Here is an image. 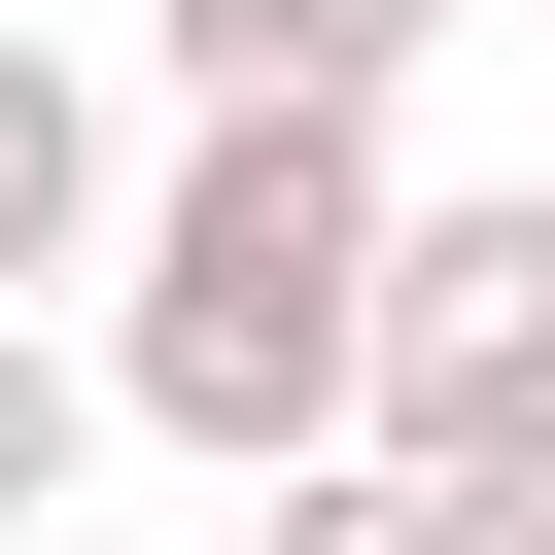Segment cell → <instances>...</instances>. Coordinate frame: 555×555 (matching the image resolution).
<instances>
[{
    "label": "cell",
    "mask_w": 555,
    "mask_h": 555,
    "mask_svg": "<svg viewBox=\"0 0 555 555\" xmlns=\"http://www.w3.org/2000/svg\"><path fill=\"white\" fill-rule=\"evenodd\" d=\"M243 555H486V520H451L416 451H312V486H243Z\"/></svg>",
    "instance_id": "obj_5"
},
{
    "label": "cell",
    "mask_w": 555,
    "mask_h": 555,
    "mask_svg": "<svg viewBox=\"0 0 555 555\" xmlns=\"http://www.w3.org/2000/svg\"><path fill=\"white\" fill-rule=\"evenodd\" d=\"M382 243H416L382 104H243V139H173V208H139V278H104L139 451H208V486L382 451Z\"/></svg>",
    "instance_id": "obj_1"
},
{
    "label": "cell",
    "mask_w": 555,
    "mask_h": 555,
    "mask_svg": "<svg viewBox=\"0 0 555 555\" xmlns=\"http://www.w3.org/2000/svg\"><path fill=\"white\" fill-rule=\"evenodd\" d=\"M104 416H139V382H104V347H35V312H0V555H35V520H69V451H104Z\"/></svg>",
    "instance_id": "obj_6"
},
{
    "label": "cell",
    "mask_w": 555,
    "mask_h": 555,
    "mask_svg": "<svg viewBox=\"0 0 555 555\" xmlns=\"http://www.w3.org/2000/svg\"><path fill=\"white\" fill-rule=\"evenodd\" d=\"M555 416V173H451L416 243H382V451L451 486V451H520Z\"/></svg>",
    "instance_id": "obj_2"
},
{
    "label": "cell",
    "mask_w": 555,
    "mask_h": 555,
    "mask_svg": "<svg viewBox=\"0 0 555 555\" xmlns=\"http://www.w3.org/2000/svg\"><path fill=\"white\" fill-rule=\"evenodd\" d=\"M451 520H486V555H555V416H520V451H451Z\"/></svg>",
    "instance_id": "obj_7"
},
{
    "label": "cell",
    "mask_w": 555,
    "mask_h": 555,
    "mask_svg": "<svg viewBox=\"0 0 555 555\" xmlns=\"http://www.w3.org/2000/svg\"><path fill=\"white\" fill-rule=\"evenodd\" d=\"M347 35H382V69H416V35H486V0H347Z\"/></svg>",
    "instance_id": "obj_8"
},
{
    "label": "cell",
    "mask_w": 555,
    "mask_h": 555,
    "mask_svg": "<svg viewBox=\"0 0 555 555\" xmlns=\"http://www.w3.org/2000/svg\"><path fill=\"white\" fill-rule=\"evenodd\" d=\"M139 69H173L208 139H243V104H382V35H347V0H139Z\"/></svg>",
    "instance_id": "obj_4"
},
{
    "label": "cell",
    "mask_w": 555,
    "mask_h": 555,
    "mask_svg": "<svg viewBox=\"0 0 555 555\" xmlns=\"http://www.w3.org/2000/svg\"><path fill=\"white\" fill-rule=\"evenodd\" d=\"M35 278H139V243H104V69H69V35H0V312H35Z\"/></svg>",
    "instance_id": "obj_3"
}]
</instances>
